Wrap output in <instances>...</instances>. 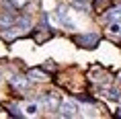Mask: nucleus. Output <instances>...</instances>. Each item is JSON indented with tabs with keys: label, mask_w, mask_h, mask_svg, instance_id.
<instances>
[{
	"label": "nucleus",
	"mask_w": 121,
	"mask_h": 119,
	"mask_svg": "<svg viewBox=\"0 0 121 119\" xmlns=\"http://www.w3.org/2000/svg\"><path fill=\"white\" fill-rule=\"evenodd\" d=\"M78 105H76V101H72V99H68V101H62L60 103V107H57V115L60 117H78Z\"/></svg>",
	"instance_id": "obj_1"
},
{
	"label": "nucleus",
	"mask_w": 121,
	"mask_h": 119,
	"mask_svg": "<svg viewBox=\"0 0 121 119\" xmlns=\"http://www.w3.org/2000/svg\"><path fill=\"white\" fill-rule=\"evenodd\" d=\"M39 103L45 105L49 111H57V107H60L62 99H60V94H57L56 90H51V93H43V94H41V97H39Z\"/></svg>",
	"instance_id": "obj_2"
},
{
	"label": "nucleus",
	"mask_w": 121,
	"mask_h": 119,
	"mask_svg": "<svg viewBox=\"0 0 121 119\" xmlns=\"http://www.w3.org/2000/svg\"><path fill=\"white\" fill-rule=\"evenodd\" d=\"M74 41H76L80 47L95 49L96 43H99V35H96V33H84V35H76V37H74Z\"/></svg>",
	"instance_id": "obj_3"
},
{
	"label": "nucleus",
	"mask_w": 121,
	"mask_h": 119,
	"mask_svg": "<svg viewBox=\"0 0 121 119\" xmlns=\"http://www.w3.org/2000/svg\"><path fill=\"white\" fill-rule=\"evenodd\" d=\"M57 17H60V23H62V25H64V27H68L70 31H74V29H76V23L72 21L70 13H68V8H66L64 4H62V6L57 8Z\"/></svg>",
	"instance_id": "obj_4"
},
{
	"label": "nucleus",
	"mask_w": 121,
	"mask_h": 119,
	"mask_svg": "<svg viewBox=\"0 0 121 119\" xmlns=\"http://www.w3.org/2000/svg\"><path fill=\"white\" fill-rule=\"evenodd\" d=\"M29 80H33V82H43V80H47L49 76H47V72L45 70H41V68H33V70H29Z\"/></svg>",
	"instance_id": "obj_5"
},
{
	"label": "nucleus",
	"mask_w": 121,
	"mask_h": 119,
	"mask_svg": "<svg viewBox=\"0 0 121 119\" xmlns=\"http://www.w3.org/2000/svg\"><path fill=\"white\" fill-rule=\"evenodd\" d=\"M103 19L109 21V23H111V21H121V4L115 6V8H109L107 13L103 14Z\"/></svg>",
	"instance_id": "obj_6"
},
{
	"label": "nucleus",
	"mask_w": 121,
	"mask_h": 119,
	"mask_svg": "<svg viewBox=\"0 0 121 119\" xmlns=\"http://www.w3.org/2000/svg\"><path fill=\"white\" fill-rule=\"evenodd\" d=\"M10 84H13L14 88H21V90H25L27 86H29V80H27L25 76H10Z\"/></svg>",
	"instance_id": "obj_7"
},
{
	"label": "nucleus",
	"mask_w": 121,
	"mask_h": 119,
	"mask_svg": "<svg viewBox=\"0 0 121 119\" xmlns=\"http://www.w3.org/2000/svg\"><path fill=\"white\" fill-rule=\"evenodd\" d=\"M14 14L13 13H2L0 14V27H2V29H6V27H13L14 25Z\"/></svg>",
	"instance_id": "obj_8"
},
{
	"label": "nucleus",
	"mask_w": 121,
	"mask_h": 119,
	"mask_svg": "<svg viewBox=\"0 0 121 119\" xmlns=\"http://www.w3.org/2000/svg\"><path fill=\"white\" fill-rule=\"evenodd\" d=\"M14 25L19 27L21 33H23V31H29V29H31V19H29V17H21V19L14 21Z\"/></svg>",
	"instance_id": "obj_9"
},
{
	"label": "nucleus",
	"mask_w": 121,
	"mask_h": 119,
	"mask_svg": "<svg viewBox=\"0 0 121 119\" xmlns=\"http://www.w3.org/2000/svg\"><path fill=\"white\" fill-rule=\"evenodd\" d=\"M109 33L121 37V21H111V23H109Z\"/></svg>",
	"instance_id": "obj_10"
},
{
	"label": "nucleus",
	"mask_w": 121,
	"mask_h": 119,
	"mask_svg": "<svg viewBox=\"0 0 121 119\" xmlns=\"http://www.w3.org/2000/svg\"><path fill=\"white\" fill-rule=\"evenodd\" d=\"M105 97H107V99H111V101H119L121 90H119V88H107V90H105Z\"/></svg>",
	"instance_id": "obj_11"
},
{
	"label": "nucleus",
	"mask_w": 121,
	"mask_h": 119,
	"mask_svg": "<svg viewBox=\"0 0 121 119\" xmlns=\"http://www.w3.org/2000/svg\"><path fill=\"white\" fill-rule=\"evenodd\" d=\"M39 113V105L37 103H29V105L25 107V113L23 115H37Z\"/></svg>",
	"instance_id": "obj_12"
},
{
	"label": "nucleus",
	"mask_w": 121,
	"mask_h": 119,
	"mask_svg": "<svg viewBox=\"0 0 121 119\" xmlns=\"http://www.w3.org/2000/svg\"><path fill=\"white\" fill-rule=\"evenodd\" d=\"M72 2H74V6L80 8V10H86V8H88V0H72Z\"/></svg>",
	"instance_id": "obj_13"
},
{
	"label": "nucleus",
	"mask_w": 121,
	"mask_h": 119,
	"mask_svg": "<svg viewBox=\"0 0 121 119\" xmlns=\"http://www.w3.org/2000/svg\"><path fill=\"white\" fill-rule=\"evenodd\" d=\"M115 113H117V115H119V117H121V105L117 107V111H115Z\"/></svg>",
	"instance_id": "obj_14"
},
{
	"label": "nucleus",
	"mask_w": 121,
	"mask_h": 119,
	"mask_svg": "<svg viewBox=\"0 0 121 119\" xmlns=\"http://www.w3.org/2000/svg\"><path fill=\"white\" fill-rule=\"evenodd\" d=\"M119 80H121V74H119Z\"/></svg>",
	"instance_id": "obj_15"
}]
</instances>
